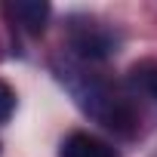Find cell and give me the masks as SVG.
Wrapping results in <instances>:
<instances>
[{
    "label": "cell",
    "instance_id": "8992f818",
    "mask_svg": "<svg viewBox=\"0 0 157 157\" xmlns=\"http://www.w3.org/2000/svg\"><path fill=\"white\" fill-rule=\"evenodd\" d=\"M16 111V93L6 80H0V123H6Z\"/></svg>",
    "mask_w": 157,
    "mask_h": 157
},
{
    "label": "cell",
    "instance_id": "6da1fadb",
    "mask_svg": "<svg viewBox=\"0 0 157 157\" xmlns=\"http://www.w3.org/2000/svg\"><path fill=\"white\" fill-rule=\"evenodd\" d=\"M62 80H68V86H71L74 99L80 102V108H83L90 117H96L102 126L117 129V132H123V136H129V132L139 126L136 111H132L120 96H114L105 83L93 80V77H86V74H77V71H68V74L62 71Z\"/></svg>",
    "mask_w": 157,
    "mask_h": 157
},
{
    "label": "cell",
    "instance_id": "277c9868",
    "mask_svg": "<svg viewBox=\"0 0 157 157\" xmlns=\"http://www.w3.org/2000/svg\"><path fill=\"white\" fill-rule=\"evenodd\" d=\"M62 157H120L108 142L90 136V132H71L62 145Z\"/></svg>",
    "mask_w": 157,
    "mask_h": 157
},
{
    "label": "cell",
    "instance_id": "7a4b0ae2",
    "mask_svg": "<svg viewBox=\"0 0 157 157\" xmlns=\"http://www.w3.org/2000/svg\"><path fill=\"white\" fill-rule=\"evenodd\" d=\"M68 40L83 59H108V56L117 52L114 31L99 25V22H93V19H71Z\"/></svg>",
    "mask_w": 157,
    "mask_h": 157
},
{
    "label": "cell",
    "instance_id": "3957f363",
    "mask_svg": "<svg viewBox=\"0 0 157 157\" xmlns=\"http://www.w3.org/2000/svg\"><path fill=\"white\" fill-rule=\"evenodd\" d=\"M6 10L16 19V25L22 31H28V34H40L46 28V19H49V3L46 0H16Z\"/></svg>",
    "mask_w": 157,
    "mask_h": 157
},
{
    "label": "cell",
    "instance_id": "5b68a950",
    "mask_svg": "<svg viewBox=\"0 0 157 157\" xmlns=\"http://www.w3.org/2000/svg\"><path fill=\"white\" fill-rule=\"evenodd\" d=\"M129 74H132V83H136V86H142L148 96H154V99H157V59L139 62Z\"/></svg>",
    "mask_w": 157,
    "mask_h": 157
}]
</instances>
